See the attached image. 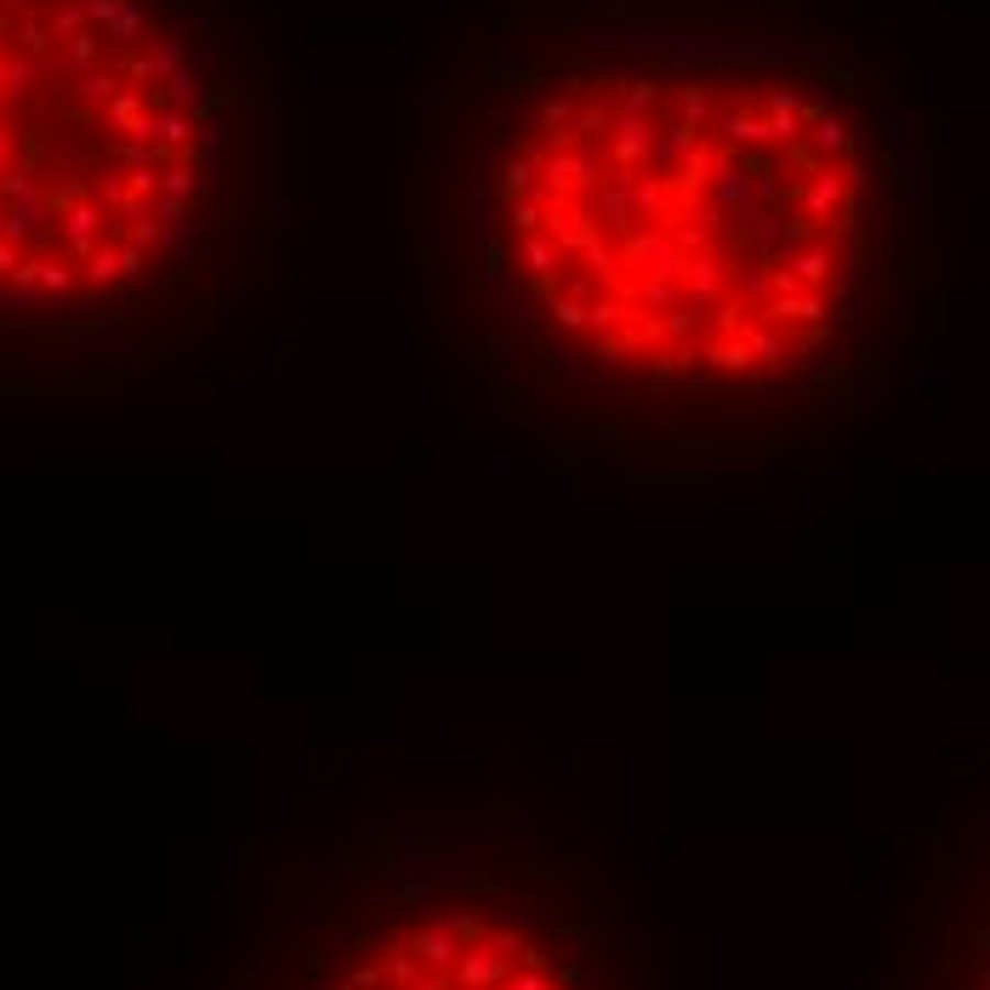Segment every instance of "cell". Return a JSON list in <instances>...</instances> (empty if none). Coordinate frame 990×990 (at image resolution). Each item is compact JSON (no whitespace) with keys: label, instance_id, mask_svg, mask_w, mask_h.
Returning <instances> with one entry per match:
<instances>
[{"label":"cell","instance_id":"obj_1","mask_svg":"<svg viewBox=\"0 0 990 990\" xmlns=\"http://www.w3.org/2000/svg\"><path fill=\"white\" fill-rule=\"evenodd\" d=\"M484 234L570 365L649 393H774L860 308L866 131L803 69L592 57L495 138Z\"/></svg>","mask_w":990,"mask_h":990},{"label":"cell","instance_id":"obj_2","mask_svg":"<svg viewBox=\"0 0 990 990\" xmlns=\"http://www.w3.org/2000/svg\"><path fill=\"white\" fill-rule=\"evenodd\" d=\"M217 222V75L183 0H0V308L143 296Z\"/></svg>","mask_w":990,"mask_h":990}]
</instances>
